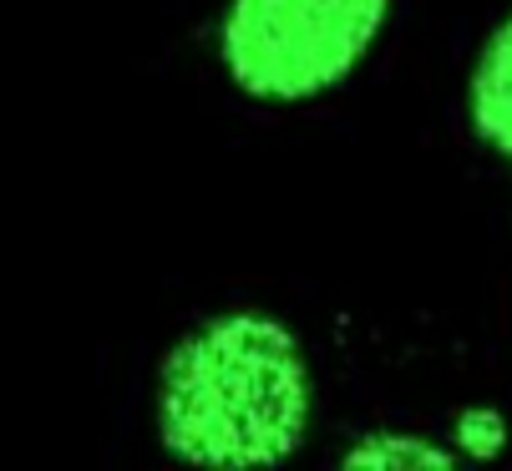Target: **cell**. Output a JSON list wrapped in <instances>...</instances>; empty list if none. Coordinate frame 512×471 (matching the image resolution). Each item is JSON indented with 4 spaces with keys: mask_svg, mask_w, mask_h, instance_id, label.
Instances as JSON below:
<instances>
[{
    "mask_svg": "<svg viewBox=\"0 0 512 471\" xmlns=\"http://www.w3.org/2000/svg\"><path fill=\"white\" fill-rule=\"evenodd\" d=\"M310 431V365L274 314L234 309L198 325L163 365L158 436L193 466H279Z\"/></svg>",
    "mask_w": 512,
    "mask_h": 471,
    "instance_id": "cell-1",
    "label": "cell"
},
{
    "mask_svg": "<svg viewBox=\"0 0 512 471\" xmlns=\"http://www.w3.org/2000/svg\"><path fill=\"white\" fill-rule=\"evenodd\" d=\"M391 0H234L218 51L254 102H310L340 87L376 46Z\"/></svg>",
    "mask_w": 512,
    "mask_h": 471,
    "instance_id": "cell-2",
    "label": "cell"
},
{
    "mask_svg": "<svg viewBox=\"0 0 512 471\" xmlns=\"http://www.w3.org/2000/svg\"><path fill=\"white\" fill-rule=\"evenodd\" d=\"M345 466H360V471H452L457 451L436 446L416 431H365L355 446H345Z\"/></svg>",
    "mask_w": 512,
    "mask_h": 471,
    "instance_id": "cell-4",
    "label": "cell"
},
{
    "mask_svg": "<svg viewBox=\"0 0 512 471\" xmlns=\"http://www.w3.org/2000/svg\"><path fill=\"white\" fill-rule=\"evenodd\" d=\"M472 127L477 137L512 163V16L487 36L472 66Z\"/></svg>",
    "mask_w": 512,
    "mask_h": 471,
    "instance_id": "cell-3",
    "label": "cell"
}]
</instances>
